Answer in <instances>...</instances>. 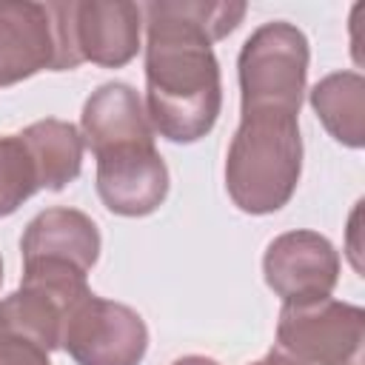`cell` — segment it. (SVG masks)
I'll return each instance as SVG.
<instances>
[{
    "label": "cell",
    "mask_w": 365,
    "mask_h": 365,
    "mask_svg": "<svg viewBox=\"0 0 365 365\" xmlns=\"http://www.w3.org/2000/svg\"><path fill=\"white\" fill-rule=\"evenodd\" d=\"M245 3L163 0L145 6V114L154 134L171 143L205 137L222 108L214 40L231 34Z\"/></svg>",
    "instance_id": "cell-1"
},
{
    "label": "cell",
    "mask_w": 365,
    "mask_h": 365,
    "mask_svg": "<svg viewBox=\"0 0 365 365\" xmlns=\"http://www.w3.org/2000/svg\"><path fill=\"white\" fill-rule=\"evenodd\" d=\"M302 174V137L297 114L279 108H242L225 157V188L245 214H274L297 191Z\"/></svg>",
    "instance_id": "cell-2"
},
{
    "label": "cell",
    "mask_w": 365,
    "mask_h": 365,
    "mask_svg": "<svg viewBox=\"0 0 365 365\" xmlns=\"http://www.w3.org/2000/svg\"><path fill=\"white\" fill-rule=\"evenodd\" d=\"M80 63L71 3L0 0V86H14L46 68L71 71Z\"/></svg>",
    "instance_id": "cell-3"
},
{
    "label": "cell",
    "mask_w": 365,
    "mask_h": 365,
    "mask_svg": "<svg viewBox=\"0 0 365 365\" xmlns=\"http://www.w3.org/2000/svg\"><path fill=\"white\" fill-rule=\"evenodd\" d=\"M305 74H308L305 34L285 20L259 26L240 51L242 108H279L299 114Z\"/></svg>",
    "instance_id": "cell-4"
},
{
    "label": "cell",
    "mask_w": 365,
    "mask_h": 365,
    "mask_svg": "<svg viewBox=\"0 0 365 365\" xmlns=\"http://www.w3.org/2000/svg\"><path fill=\"white\" fill-rule=\"evenodd\" d=\"M277 348L302 365H362L365 311L331 297L282 305Z\"/></svg>",
    "instance_id": "cell-5"
},
{
    "label": "cell",
    "mask_w": 365,
    "mask_h": 365,
    "mask_svg": "<svg viewBox=\"0 0 365 365\" xmlns=\"http://www.w3.org/2000/svg\"><path fill=\"white\" fill-rule=\"evenodd\" d=\"M60 348L77 365H140L148 328L134 308L88 291L63 314Z\"/></svg>",
    "instance_id": "cell-6"
},
{
    "label": "cell",
    "mask_w": 365,
    "mask_h": 365,
    "mask_svg": "<svg viewBox=\"0 0 365 365\" xmlns=\"http://www.w3.org/2000/svg\"><path fill=\"white\" fill-rule=\"evenodd\" d=\"M262 274L282 305L325 299L339 279V254L317 231H285L268 242Z\"/></svg>",
    "instance_id": "cell-7"
},
{
    "label": "cell",
    "mask_w": 365,
    "mask_h": 365,
    "mask_svg": "<svg viewBox=\"0 0 365 365\" xmlns=\"http://www.w3.org/2000/svg\"><path fill=\"white\" fill-rule=\"evenodd\" d=\"M97 157V194L111 214L145 217L165 202L168 168L154 143H123Z\"/></svg>",
    "instance_id": "cell-8"
},
{
    "label": "cell",
    "mask_w": 365,
    "mask_h": 365,
    "mask_svg": "<svg viewBox=\"0 0 365 365\" xmlns=\"http://www.w3.org/2000/svg\"><path fill=\"white\" fill-rule=\"evenodd\" d=\"M140 17L137 3H71V29L80 60H91L106 68L125 66L140 48Z\"/></svg>",
    "instance_id": "cell-9"
},
{
    "label": "cell",
    "mask_w": 365,
    "mask_h": 365,
    "mask_svg": "<svg viewBox=\"0 0 365 365\" xmlns=\"http://www.w3.org/2000/svg\"><path fill=\"white\" fill-rule=\"evenodd\" d=\"M20 251L23 262H63L88 274L100 257V231L77 208H46L29 222Z\"/></svg>",
    "instance_id": "cell-10"
},
{
    "label": "cell",
    "mask_w": 365,
    "mask_h": 365,
    "mask_svg": "<svg viewBox=\"0 0 365 365\" xmlns=\"http://www.w3.org/2000/svg\"><path fill=\"white\" fill-rule=\"evenodd\" d=\"M83 143L100 154L123 143H154V128L148 123L140 94L125 83L100 86L83 106Z\"/></svg>",
    "instance_id": "cell-11"
},
{
    "label": "cell",
    "mask_w": 365,
    "mask_h": 365,
    "mask_svg": "<svg viewBox=\"0 0 365 365\" xmlns=\"http://www.w3.org/2000/svg\"><path fill=\"white\" fill-rule=\"evenodd\" d=\"M34 168L40 188L60 191L77 180L83 168V134L63 120H37L20 131Z\"/></svg>",
    "instance_id": "cell-12"
},
{
    "label": "cell",
    "mask_w": 365,
    "mask_h": 365,
    "mask_svg": "<svg viewBox=\"0 0 365 365\" xmlns=\"http://www.w3.org/2000/svg\"><path fill=\"white\" fill-rule=\"evenodd\" d=\"M66 311L68 308L51 294L20 282V288L0 302V339L31 342L51 354L54 348H60Z\"/></svg>",
    "instance_id": "cell-13"
},
{
    "label": "cell",
    "mask_w": 365,
    "mask_h": 365,
    "mask_svg": "<svg viewBox=\"0 0 365 365\" xmlns=\"http://www.w3.org/2000/svg\"><path fill=\"white\" fill-rule=\"evenodd\" d=\"M311 106L336 143L348 148H362L365 143V80L359 71H336V74L322 77L311 88Z\"/></svg>",
    "instance_id": "cell-14"
},
{
    "label": "cell",
    "mask_w": 365,
    "mask_h": 365,
    "mask_svg": "<svg viewBox=\"0 0 365 365\" xmlns=\"http://www.w3.org/2000/svg\"><path fill=\"white\" fill-rule=\"evenodd\" d=\"M40 191L34 160L20 134L0 137V217L14 214L31 194Z\"/></svg>",
    "instance_id": "cell-15"
},
{
    "label": "cell",
    "mask_w": 365,
    "mask_h": 365,
    "mask_svg": "<svg viewBox=\"0 0 365 365\" xmlns=\"http://www.w3.org/2000/svg\"><path fill=\"white\" fill-rule=\"evenodd\" d=\"M0 365H51V359H48V351L31 342L0 339Z\"/></svg>",
    "instance_id": "cell-16"
},
{
    "label": "cell",
    "mask_w": 365,
    "mask_h": 365,
    "mask_svg": "<svg viewBox=\"0 0 365 365\" xmlns=\"http://www.w3.org/2000/svg\"><path fill=\"white\" fill-rule=\"evenodd\" d=\"M251 365H302V362L294 359L291 354H285V351H279V348L274 345L262 359H257V362H251Z\"/></svg>",
    "instance_id": "cell-17"
},
{
    "label": "cell",
    "mask_w": 365,
    "mask_h": 365,
    "mask_svg": "<svg viewBox=\"0 0 365 365\" xmlns=\"http://www.w3.org/2000/svg\"><path fill=\"white\" fill-rule=\"evenodd\" d=\"M171 365H220V362H214V359H208V356H197V354H191V356H180V359H174Z\"/></svg>",
    "instance_id": "cell-18"
},
{
    "label": "cell",
    "mask_w": 365,
    "mask_h": 365,
    "mask_svg": "<svg viewBox=\"0 0 365 365\" xmlns=\"http://www.w3.org/2000/svg\"><path fill=\"white\" fill-rule=\"evenodd\" d=\"M0 285H3V259H0Z\"/></svg>",
    "instance_id": "cell-19"
}]
</instances>
